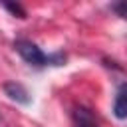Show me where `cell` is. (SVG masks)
I'll list each match as a JSON object with an SVG mask.
<instances>
[{
  "mask_svg": "<svg viewBox=\"0 0 127 127\" xmlns=\"http://www.w3.org/2000/svg\"><path fill=\"white\" fill-rule=\"evenodd\" d=\"M14 50L20 54V58L34 65V67H46V65H64L65 64V54L64 52H56V54H44L42 48L38 44H34L32 40H16L14 42Z\"/></svg>",
  "mask_w": 127,
  "mask_h": 127,
  "instance_id": "obj_1",
  "label": "cell"
},
{
  "mask_svg": "<svg viewBox=\"0 0 127 127\" xmlns=\"http://www.w3.org/2000/svg\"><path fill=\"white\" fill-rule=\"evenodd\" d=\"M2 89H4V93H6L12 101H16V103H20V105H28V103L32 101L30 91H28L20 81H6V83L2 85Z\"/></svg>",
  "mask_w": 127,
  "mask_h": 127,
  "instance_id": "obj_2",
  "label": "cell"
},
{
  "mask_svg": "<svg viewBox=\"0 0 127 127\" xmlns=\"http://www.w3.org/2000/svg\"><path fill=\"white\" fill-rule=\"evenodd\" d=\"M113 115L117 119H127V83L117 89V95L113 101Z\"/></svg>",
  "mask_w": 127,
  "mask_h": 127,
  "instance_id": "obj_3",
  "label": "cell"
},
{
  "mask_svg": "<svg viewBox=\"0 0 127 127\" xmlns=\"http://www.w3.org/2000/svg\"><path fill=\"white\" fill-rule=\"evenodd\" d=\"M73 121H75V127H99V125L93 121L91 113H89L87 109H83V107H77V109L73 111Z\"/></svg>",
  "mask_w": 127,
  "mask_h": 127,
  "instance_id": "obj_4",
  "label": "cell"
},
{
  "mask_svg": "<svg viewBox=\"0 0 127 127\" xmlns=\"http://www.w3.org/2000/svg\"><path fill=\"white\" fill-rule=\"evenodd\" d=\"M111 10L117 14V16H121L123 20H127V0H123V2H115V4H111Z\"/></svg>",
  "mask_w": 127,
  "mask_h": 127,
  "instance_id": "obj_5",
  "label": "cell"
},
{
  "mask_svg": "<svg viewBox=\"0 0 127 127\" xmlns=\"http://www.w3.org/2000/svg\"><path fill=\"white\" fill-rule=\"evenodd\" d=\"M4 8H6V10H10L12 14H16L18 18H26V12H24V8H22L20 4H10V2H6V4H4Z\"/></svg>",
  "mask_w": 127,
  "mask_h": 127,
  "instance_id": "obj_6",
  "label": "cell"
}]
</instances>
